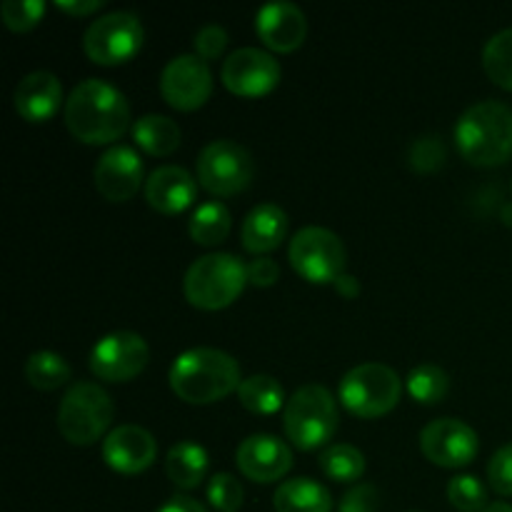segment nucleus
Returning a JSON list of instances; mask_svg holds the SVG:
<instances>
[{
	"mask_svg": "<svg viewBox=\"0 0 512 512\" xmlns=\"http://www.w3.org/2000/svg\"><path fill=\"white\" fill-rule=\"evenodd\" d=\"M70 135L85 145H110L125 135L130 125V105L118 88L98 78H88L70 90L63 108Z\"/></svg>",
	"mask_w": 512,
	"mask_h": 512,
	"instance_id": "f257e3e1",
	"label": "nucleus"
},
{
	"mask_svg": "<svg viewBox=\"0 0 512 512\" xmlns=\"http://www.w3.org/2000/svg\"><path fill=\"white\" fill-rule=\"evenodd\" d=\"M170 388L188 405H213L238 393L240 365L233 355L215 348H190L170 365Z\"/></svg>",
	"mask_w": 512,
	"mask_h": 512,
	"instance_id": "f03ea898",
	"label": "nucleus"
},
{
	"mask_svg": "<svg viewBox=\"0 0 512 512\" xmlns=\"http://www.w3.org/2000/svg\"><path fill=\"white\" fill-rule=\"evenodd\" d=\"M455 145L475 168H495L512 158V108L500 100H483L455 123Z\"/></svg>",
	"mask_w": 512,
	"mask_h": 512,
	"instance_id": "7ed1b4c3",
	"label": "nucleus"
},
{
	"mask_svg": "<svg viewBox=\"0 0 512 512\" xmlns=\"http://www.w3.org/2000/svg\"><path fill=\"white\" fill-rule=\"evenodd\" d=\"M248 283V265L230 253H208L195 260L183 280V293L193 308L223 310L243 295Z\"/></svg>",
	"mask_w": 512,
	"mask_h": 512,
	"instance_id": "20e7f679",
	"label": "nucleus"
},
{
	"mask_svg": "<svg viewBox=\"0 0 512 512\" xmlns=\"http://www.w3.org/2000/svg\"><path fill=\"white\" fill-rule=\"evenodd\" d=\"M283 428L298 450H318L338 430V403L323 385H303L290 395L283 410Z\"/></svg>",
	"mask_w": 512,
	"mask_h": 512,
	"instance_id": "39448f33",
	"label": "nucleus"
},
{
	"mask_svg": "<svg viewBox=\"0 0 512 512\" xmlns=\"http://www.w3.org/2000/svg\"><path fill=\"white\" fill-rule=\"evenodd\" d=\"M115 405L98 383H75L58 405V430L75 448H88L108 438Z\"/></svg>",
	"mask_w": 512,
	"mask_h": 512,
	"instance_id": "423d86ee",
	"label": "nucleus"
},
{
	"mask_svg": "<svg viewBox=\"0 0 512 512\" xmlns=\"http://www.w3.org/2000/svg\"><path fill=\"white\" fill-rule=\"evenodd\" d=\"M403 383L390 365L360 363L340 380V403L363 420L383 418L400 403Z\"/></svg>",
	"mask_w": 512,
	"mask_h": 512,
	"instance_id": "0eeeda50",
	"label": "nucleus"
},
{
	"mask_svg": "<svg viewBox=\"0 0 512 512\" xmlns=\"http://www.w3.org/2000/svg\"><path fill=\"white\" fill-rule=\"evenodd\" d=\"M255 178V160L235 140H213L198 155V185L215 198L245 193Z\"/></svg>",
	"mask_w": 512,
	"mask_h": 512,
	"instance_id": "6e6552de",
	"label": "nucleus"
},
{
	"mask_svg": "<svg viewBox=\"0 0 512 512\" xmlns=\"http://www.w3.org/2000/svg\"><path fill=\"white\" fill-rule=\"evenodd\" d=\"M290 265L303 280L313 285H328L345 275V263H348V250L343 240L328 228H310L298 230L290 240L288 248Z\"/></svg>",
	"mask_w": 512,
	"mask_h": 512,
	"instance_id": "1a4fd4ad",
	"label": "nucleus"
},
{
	"mask_svg": "<svg viewBox=\"0 0 512 512\" xmlns=\"http://www.w3.org/2000/svg\"><path fill=\"white\" fill-rule=\"evenodd\" d=\"M143 38L145 30L138 15L130 10H115L90 23L83 35V50L95 65L113 68L135 58L143 48Z\"/></svg>",
	"mask_w": 512,
	"mask_h": 512,
	"instance_id": "9d476101",
	"label": "nucleus"
},
{
	"mask_svg": "<svg viewBox=\"0 0 512 512\" xmlns=\"http://www.w3.org/2000/svg\"><path fill=\"white\" fill-rule=\"evenodd\" d=\"M150 348L143 335L133 330H115L90 350V373L105 383H128L148 368Z\"/></svg>",
	"mask_w": 512,
	"mask_h": 512,
	"instance_id": "9b49d317",
	"label": "nucleus"
},
{
	"mask_svg": "<svg viewBox=\"0 0 512 512\" xmlns=\"http://www.w3.org/2000/svg\"><path fill=\"white\" fill-rule=\"evenodd\" d=\"M160 95L170 108L193 113L213 95V73L198 55H178L160 73Z\"/></svg>",
	"mask_w": 512,
	"mask_h": 512,
	"instance_id": "f8f14e48",
	"label": "nucleus"
},
{
	"mask_svg": "<svg viewBox=\"0 0 512 512\" xmlns=\"http://www.w3.org/2000/svg\"><path fill=\"white\" fill-rule=\"evenodd\" d=\"M283 70L270 53L260 48H240L223 60L220 80L238 98H263L278 88Z\"/></svg>",
	"mask_w": 512,
	"mask_h": 512,
	"instance_id": "ddd939ff",
	"label": "nucleus"
},
{
	"mask_svg": "<svg viewBox=\"0 0 512 512\" xmlns=\"http://www.w3.org/2000/svg\"><path fill=\"white\" fill-rule=\"evenodd\" d=\"M420 450L438 468L458 470L478 458V433L458 418L433 420L420 433Z\"/></svg>",
	"mask_w": 512,
	"mask_h": 512,
	"instance_id": "4468645a",
	"label": "nucleus"
},
{
	"mask_svg": "<svg viewBox=\"0 0 512 512\" xmlns=\"http://www.w3.org/2000/svg\"><path fill=\"white\" fill-rule=\"evenodd\" d=\"M98 193L110 203H125L135 198L140 185L145 188V165L140 155L128 145H113L98 158L93 170Z\"/></svg>",
	"mask_w": 512,
	"mask_h": 512,
	"instance_id": "2eb2a0df",
	"label": "nucleus"
},
{
	"mask_svg": "<svg viewBox=\"0 0 512 512\" xmlns=\"http://www.w3.org/2000/svg\"><path fill=\"white\" fill-rule=\"evenodd\" d=\"M235 463L240 473L253 483H278L293 468V450L275 435L258 433L238 445Z\"/></svg>",
	"mask_w": 512,
	"mask_h": 512,
	"instance_id": "dca6fc26",
	"label": "nucleus"
},
{
	"mask_svg": "<svg viewBox=\"0 0 512 512\" xmlns=\"http://www.w3.org/2000/svg\"><path fill=\"white\" fill-rule=\"evenodd\" d=\"M158 458V443L140 425H120L103 440V460L120 475L145 473Z\"/></svg>",
	"mask_w": 512,
	"mask_h": 512,
	"instance_id": "f3484780",
	"label": "nucleus"
},
{
	"mask_svg": "<svg viewBox=\"0 0 512 512\" xmlns=\"http://www.w3.org/2000/svg\"><path fill=\"white\" fill-rule=\"evenodd\" d=\"M255 33L263 45L275 53H295L305 43L308 20L305 13L293 3H268L255 13Z\"/></svg>",
	"mask_w": 512,
	"mask_h": 512,
	"instance_id": "a211bd4d",
	"label": "nucleus"
},
{
	"mask_svg": "<svg viewBox=\"0 0 512 512\" xmlns=\"http://www.w3.org/2000/svg\"><path fill=\"white\" fill-rule=\"evenodd\" d=\"M63 103V85L50 70H33L13 90V108L25 123H48Z\"/></svg>",
	"mask_w": 512,
	"mask_h": 512,
	"instance_id": "6ab92c4d",
	"label": "nucleus"
},
{
	"mask_svg": "<svg viewBox=\"0 0 512 512\" xmlns=\"http://www.w3.org/2000/svg\"><path fill=\"white\" fill-rule=\"evenodd\" d=\"M145 200L163 215H180L198 198V178L180 165H160L145 180Z\"/></svg>",
	"mask_w": 512,
	"mask_h": 512,
	"instance_id": "aec40b11",
	"label": "nucleus"
},
{
	"mask_svg": "<svg viewBox=\"0 0 512 512\" xmlns=\"http://www.w3.org/2000/svg\"><path fill=\"white\" fill-rule=\"evenodd\" d=\"M288 213L275 203H260L245 215L240 228V243L248 253L265 258L268 253L278 250L288 235Z\"/></svg>",
	"mask_w": 512,
	"mask_h": 512,
	"instance_id": "412c9836",
	"label": "nucleus"
},
{
	"mask_svg": "<svg viewBox=\"0 0 512 512\" xmlns=\"http://www.w3.org/2000/svg\"><path fill=\"white\" fill-rule=\"evenodd\" d=\"M208 450L198 443H175L165 455V473H168L170 483L178 485L180 490H195L208 475Z\"/></svg>",
	"mask_w": 512,
	"mask_h": 512,
	"instance_id": "4be33fe9",
	"label": "nucleus"
},
{
	"mask_svg": "<svg viewBox=\"0 0 512 512\" xmlns=\"http://www.w3.org/2000/svg\"><path fill=\"white\" fill-rule=\"evenodd\" d=\"M273 508L275 512H330L333 498L325 485L310 478H293L275 490Z\"/></svg>",
	"mask_w": 512,
	"mask_h": 512,
	"instance_id": "5701e85b",
	"label": "nucleus"
},
{
	"mask_svg": "<svg viewBox=\"0 0 512 512\" xmlns=\"http://www.w3.org/2000/svg\"><path fill=\"white\" fill-rule=\"evenodd\" d=\"M133 140L140 150H145L148 155H155V158H168L175 150L180 148V140H183V133H180V125L175 123L168 115L150 113L143 115L133 123Z\"/></svg>",
	"mask_w": 512,
	"mask_h": 512,
	"instance_id": "b1692460",
	"label": "nucleus"
},
{
	"mask_svg": "<svg viewBox=\"0 0 512 512\" xmlns=\"http://www.w3.org/2000/svg\"><path fill=\"white\" fill-rule=\"evenodd\" d=\"M238 400L253 415H273L288 405L283 385L273 375H250V378H245L238 388Z\"/></svg>",
	"mask_w": 512,
	"mask_h": 512,
	"instance_id": "393cba45",
	"label": "nucleus"
},
{
	"mask_svg": "<svg viewBox=\"0 0 512 512\" xmlns=\"http://www.w3.org/2000/svg\"><path fill=\"white\" fill-rule=\"evenodd\" d=\"M230 228H233L230 210L223 203H218V200L195 208L193 218L188 223L190 238L198 245H205V248H215V245L223 243L230 235Z\"/></svg>",
	"mask_w": 512,
	"mask_h": 512,
	"instance_id": "a878e982",
	"label": "nucleus"
},
{
	"mask_svg": "<svg viewBox=\"0 0 512 512\" xmlns=\"http://www.w3.org/2000/svg\"><path fill=\"white\" fill-rule=\"evenodd\" d=\"M70 378H73V370H70L68 360L53 350H38L25 360V380L35 390L53 393V390L63 388Z\"/></svg>",
	"mask_w": 512,
	"mask_h": 512,
	"instance_id": "bb28decb",
	"label": "nucleus"
},
{
	"mask_svg": "<svg viewBox=\"0 0 512 512\" xmlns=\"http://www.w3.org/2000/svg\"><path fill=\"white\" fill-rule=\"evenodd\" d=\"M325 478L335 483H358L365 475V455L348 443H335L320 453L318 460Z\"/></svg>",
	"mask_w": 512,
	"mask_h": 512,
	"instance_id": "cd10ccee",
	"label": "nucleus"
},
{
	"mask_svg": "<svg viewBox=\"0 0 512 512\" xmlns=\"http://www.w3.org/2000/svg\"><path fill=\"white\" fill-rule=\"evenodd\" d=\"M483 70L495 85L512 93V28L500 30L485 43Z\"/></svg>",
	"mask_w": 512,
	"mask_h": 512,
	"instance_id": "c85d7f7f",
	"label": "nucleus"
},
{
	"mask_svg": "<svg viewBox=\"0 0 512 512\" xmlns=\"http://www.w3.org/2000/svg\"><path fill=\"white\" fill-rule=\"evenodd\" d=\"M450 390V375L438 365H418L408 375V393L420 405L443 403Z\"/></svg>",
	"mask_w": 512,
	"mask_h": 512,
	"instance_id": "c756f323",
	"label": "nucleus"
},
{
	"mask_svg": "<svg viewBox=\"0 0 512 512\" xmlns=\"http://www.w3.org/2000/svg\"><path fill=\"white\" fill-rule=\"evenodd\" d=\"M448 500L460 512L488 510V490L475 475H458L448 483Z\"/></svg>",
	"mask_w": 512,
	"mask_h": 512,
	"instance_id": "7c9ffc66",
	"label": "nucleus"
},
{
	"mask_svg": "<svg viewBox=\"0 0 512 512\" xmlns=\"http://www.w3.org/2000/svg\"><path fill=\"white\" fill-rule=\"evenodd\" d=\"M45 3L43 0H5L0 3V18L3 25L13 33H28L43 20Z\"/></svg>",
	"mask_w": 512,
	"mask_h": 512,
	"instance_id": "2f4dec72",
	"label": "nucleus"
},
{
	"mask_svg": "<svg viewBox=\"0 0 512 512\" xmlns=\"http://www.w3.org/2000/svg\"><path fill=\"white\" fill-rule=\"evenodd\" d=\"M243 485L235 475L218 473L210 478L208 483V500L215 510L220 512H235L243 505Z\"/></svg>",
	"mask_w": 512,
	"mask_h": 512,
	"instance_id": "473e14b6",
	"label": "nucleus"
},
{
	"mask_svg": "<svg viewBox=\"0 0 512 512\" xmlns=\"http://www.w3.org/2000/svg\"><path fill=\"white\" fill-rule=\"evenodd\" d=\"M490 488L503 498H512V443L503 445L488 465Z\"/></svg>",
	"mask_w": 512,
	"mask_h": 512,
	"instance_id": "72a5a7b5",
	"label": "nucleus"
},
{
	"mask_svg": "<svg viewBox=\"0 0 512 512\" xmlns=\"http://www.w3.org/2000/svg\"><path fill=\"white\" fill-rule=\"evenodd\" d=\"M445 160V145L438 138H420L413 143L410 150V165L420 173H433L443 165Z\"/></svg>",
	"mask_w": 512,
	"mask_h": 512,
	"instance_id": "f704fd0d",
	"label": "nucleus"
},
{
	"mask_svg": "<svg viewBox=\"0 0 512 512\" xmlns=\"http://www.w3.org/2000/svg\"><path fill=\"white\" fill-rule=\"evenodd\" d=\"M193 45L195 55L203 58L205 63H208V60H218L220 55L225 53V48H228V33H225V28H220V25H205L203 30L195 33Z\"/></svg>",
	"mask_w": 512,
	"mask_h": 512,
	"instance_id": "c9c22d12",
	"label": "nucleus"
},
{
	"mask_svg": "<svg viewBox=\"0 0 512 512\" xmlns=\"http://www.w3.org/2000/svg\"><path fill=\"white\" fill-rule=\"evenodd\" d=\"M378 505V490L368 483H360L343 495V500H340V512H378Z\"/></svg>",
	"mask_w": 512,
	"mask_h": 512,
	"instance_id": "e433bc0d",
	"label": "nucleus"
},
{
	"mask_svg": "<svg viewBox=\"0 0 512 512\" xmlns=\"http://www.w3.org/2000/svg\"><path fill=\"white\" fill-rule=\"evenodd\" d=\"M280 280V265L273 258H258L248 265V283L255 288H270Z\"/></svg>",
	"mask_w": 512,
	"mask_h": 512,
	"instance_id": "4c0bfd02",
	"label": "nucleus"
},
{
	"mask_svg": "<svg viewBox=\"0 0 512 512\" xmlns=\"http://www.w3.org/2000/svg\"><path fill=\"white\" fill-rule=\"evenodd\" d=\"M55 8L73 18H85V15L98 13L103 8V0H55Z\"/></svg>",
	"mask_w": 512,
	"mask_h": 512,
	"instance_id": "58836bf2",
	"label": "nucleus"
},
{
	"mask_svg": "<svg viewBox=\"0 0 512 512\" xmlns=\"http://www.w3.org/2000/svg\"><path fill=\"white\" fill-rule=\"evenodd\" d=\"M155 512H208V508L195 498H188V495H175V498H170L168 503L160 505Z\"/></svg>",
	"mask_w": 512,
	"mask_h": 512,
	"instance_id": "ea45409f",
	"label": "nucleus"
},
{
	"mask_svg": "<svg viewBox=\"0 0 512 512\" xmlns=\"http://www.w3.org/2000/svg\"><path fill=\"white\" fill-rule=\"evenodd\" d=\"M335 290H338L340 295H343V298H355V295L360 293V285H358V280L353 278V275H340L338 280H335Z\"/></svg>",
	"mask_w": 512,
	"mask_h": 512,
	"instance_id": "a19ab883",
	"label": "nucleus"
},
{
	"mask_svg": "<svg viewBox=\"0 0 512 512\" xmlns=\"http://www.w3.org/2000/svg\"><path fill=\"white\" fill-rule=\"evenodd\" d=\"M485 512H512V505H508V503H493V505H488V510Z\"/></svg>",
	"mask_w": 512,
	"mask_h": 512,
	"instance_id": "79ce46f5",
	"label": "nucleus"
}]
</instances>
